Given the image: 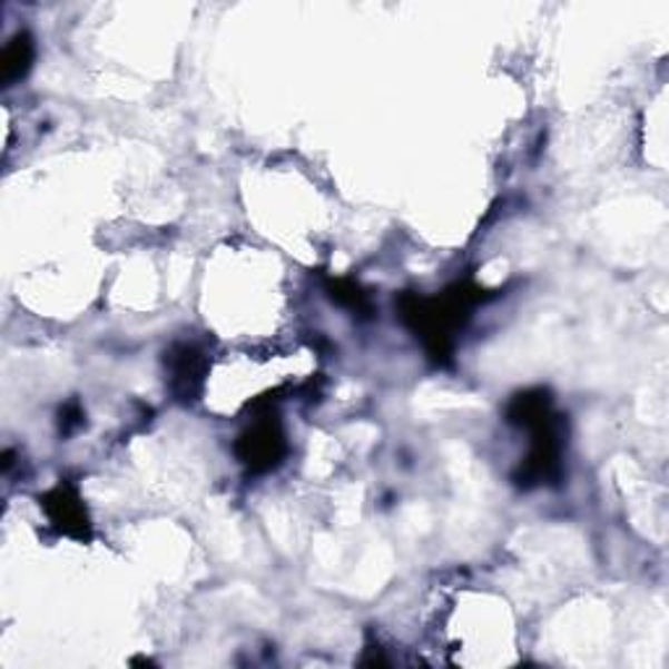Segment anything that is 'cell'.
I'll return each instance as SVG.
<instances>
[{"instance_id": "4", "label": "cell", "mask_w": 669, "mask_h": 669, "mask_svg": "<svg viewBox=\"0 0 669 669\" xmlns=\"http://www.w3.org/2000/svg\"><path fill=\"white\" fill-rule=\"evenodd\" d=\"M45 510H48L50 521L58 525L60 531L69 533V537L85 539L89 537V521L85 508H81V502L77 494H73L69 486H58L56 492H50L48 498H45Z\"/></svg>"}, {"instance_id": "3", "label": "cell", "mask_w": 669, "mask_h": 669, "mask_svg": "<svg viewBox=\"0 0 669 669\" xmlns=\"http://www.w3.org/2000/svg\"><path fill=\"white\" fill-rule=\"evenodd\" d=\"M170 387L180 397H194L205 382V361L194 345H176L168 356Z\"/></svg>"}, {"instance_id": "5", "label": "cell", "mask_w": 669, "mask_h": 669, "mask_svg": "<svg viewBox=\"0 0 669 669\" xmlns=\"http://www.w3.org/2000/svg\"><path fill=\"white\" fill-rule=\"evenodd\" d=\"M35 60V42L27 32L11 37V42L3 50V85L9 87L21 77H27L29 66Z\"/></svg>"}, {"instance_id": "2", "label": "cell", "mask_w": 669, "mask_h": 669, "mask_svg": "<svg viewBox=\"0 0 669 669\" xmlns=\"http://www.w3.org/2000/svg\"><path fill=\"white\" fill-rule=\"evenodd\" d=\"M238 458L249 465L252 471L265 473L281 465L285 455V437L277 421H259L244 437L238 440Z\"/></svg>"}, {"instance_id": "1", "label": "cell", "mask_w": 669, "mask_h": 669, "mask_svg": "<svg viewBox=\"0 0 669 669\" xmlns=\"http://www.w3.org/2000/svg\"><path fill=\"white\" fill-rule=\"evenodd\" d=\"M508 421L531 434V453L525 458L521 484H547L562 471V421L552 413L544 390L518 395L508 409Z\"/></svg>"}]
</instances>
